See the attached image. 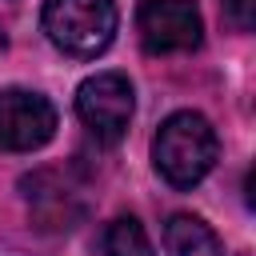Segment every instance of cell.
I'll return each mask as SVG.
<instances>
[{"label":"cell","mask_w":256,"mask_h":256,"mask_svg":"<svg viewBox=\"0 0 256 256\" xmlns=\"http://www.w3.org/2000/svg\"><path fill=\"white\" fill-rule=\"evenodd\" d=\"M56 136V108L32 88H0V148L32 152Z\"/></svg>","instance_id":"obj_5"},{"label":"cell","mask_w":256,"mask_h":256,"mask_svg":"<svg viewBox=\"0 0 256 256\" xmlns=\"http://www.w3.org/2000/svg\"><path fill=\"white\" fill-rule=\"evenodd\" d=\"M100 256H156V252L136 216H116L100 232Z\"/></svg>","instance_id":"obj_8"},{"label":"cell","mask_w":256,"mask_h":256,"mask_svg":"<svg viewBox=\"0 0 256 256\" xmlns=\"http://www.w3.org/2000/svg\"><path fill=\"white\" fill-rule=\"evenodd\" d=\"M116 0H44V36L72 60L100 56L116 36Z\"/></svg>","instance_id":"obj_2"},{"label":"cell","mask_w":256,"mask_h":256,"mask_svg":"<svg viewBox=\"0 0 256 256\" xmlns=\"http://www.w3.org/2000/svg\"><path fill=\"white\" fill-rule=\"evenodd\" d=\"M132 84L124 72H96L76 88V116L100 144H120L132 124Z\"/></svg>","instance_id":"obj_3"},{"label":"cell","mask_w":256,"mask_h":256,"mask_svg":"<svg viewBox=\"0 0 256 256\" xmlns=\"http://www.w3.org/2000/svg\"><path fill=\"white\" fill-rule=\"evenodd\" d=\"M220 8H224V20L236 32H252V24H256V0H220Z\"/></svg>","instance_id":"obj_9"},{"label":"cell","mask_w":256,"mask_h":256,"mask_svg":"<svg viewBox=\"0 0 256 256\" xmlns=\"http://www.w3.org/2000/svg\"><path fill=\"white\" fill-rule=\"evenodd\" d=\"M136 32H140L144 52L176 56V52H192L200 44L204 20H200L196 0H140Z\"/></svg>","instance_id":"obj_4"},{"label":"cell","mask_w":256,"mask_h":256,"mask_svg":"<svg viewBox=\"0 0 256 256\" xmlns=\"http://www.w3.org/2000/svg\"><path fill=\"white\" fill-rule=\"evenodd\" d=\"M220 156L216 128L200 112H172L156 140H152V164L172 188H196Z\"/></svg>","instance_id":"obj_1"},{"label":"cell","mask_w":256,"mask_h":256,"mask_svg":"<svg viewBox=\"0 0 256 256\" xmlns=\"http://www.w3.org/2000/svg\"><path fill=\"white\" fill-rule=\"evenodd\" d=\"M24 188H28V208H32V216L40 220V228L68 232V228H76V220L84 216V192H80V184H76L68 172L44 168V172L28 176Z\"/></svg>","instance_id":"obj_6"},{"label":"cell","mask_w":256,"mask_h":256,"mask_svg":"<svg viewBox=\"0 0 256 256\" xmlns=\"http://www.w3.org/2000/svg\"><path fill=\"white\" fill-rule=\"evenodd\" d=\"M164 248H168V256H220L216 232L200 216H188V212L168 216V224H164Z\"/></svg>","instance_id":"obj_7"}]
</instances>
